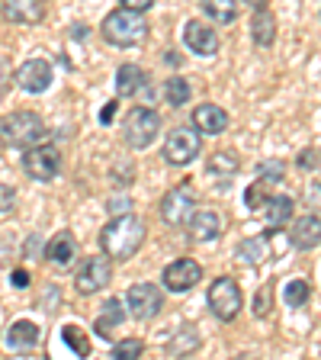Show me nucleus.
<instances>
[{
	"mask_svg": "<svg viewBox=\"0 0 321 360\" xmlns=\"http://www.w3.org/2000/svg\"><path fill=\"white\" fill-rule=\"evenodd\" d=\"M142 241H145V222L138 216H132V212L112 216L106 222V229L100 232V245H103V251L112 261H129L142 248Z\"/></svg>",
	"mask_w": 321,
	"mask_h": 360,
	"instance_id": "f257e3e1",
	"label": "nucleus"
},
{
	"mask_svg": "<svg viewBox=\"0 0 321 360\" xmlns=\"http://www.w3.org/2000/svg\"><path fill=\"white\" fill-rule=\"evenodd\" d=\"M45 139H48V129L32 110H16L0 120V142L10 148H32Z\"/></svg>",
	"mask_w": 321,
	"mask_h": 360,
	"instance_id": "f03ea898",
	"label": "nucleus"
},
{
	"mask_svg": "<svg viewBox=\"0 0 321 360\" xmlns=\"http://www.w3.org/2000/svg\"><path fill=\"white\" fill-rule=\"evenodd\" d=\"M145 36H148V22L138 10L119 7L103 20V39L116 49H135L145 42Z\"/></svg>",
	"mask_w": 321,
	"mask_h": 360,
	"instance_id": "7ed1b4c3",
	"label": "nucleus"
},
{
	"mask_svg": "<svg viewBox=\"0 0 321 360\" xmlns=\"http://www.w3.org/2000/svg\"><path fill=\"white\" fill-rule=\"evenodd\" d=\"M157 132H161V116L148 106H135L122 122V139L129 148H148L157 139Z\"/></svg>",
	"mask_w": 321,
	"mask_h": 360,
	"instance_id": "20e7f679",
	"label": "nucleus"
},
{
	"mask_svg": "<svg viewBox=\"0 0 321 360\" xmlns=\"http://www.w3.org/2000/svg\"><path fill=\"white\" fill-rule=\"evenodd\" d=\"M22 171L30 174L32 180H39V184H52L61 171V151L48 142L32 145V148H26V155H22Z\"/></svg>",
	"mask_w": 321,
	"mask_h": 360,
	"instance_id": "39448f33",
	"label": "nucleus"
},
{
	"mask_svg": "<svg viewBox=\"0 0 321 360\" xmlns=\"http://www.w3.org/2000/svg\"><path fill=\"white\" fill-rule=\"evenodd\" d=\"M112 280V257L110 255H93L77 267L74 274V290L81 296H93V292L106 290Z\"/></svg>",
	"mask_w": 321,
	"mask_h": 360,
	"instance_id": "423d86ee",
	"label": "nucleus"
},
{
	"mask_svg": "<svg viewBox=\"0 0 321 360\" xmlns=\"http://www.w3.org/2000/svg\"><path fill=\"white\" fill-rule=\"evenodd\" d=\"M202 151V142H199V132H196L193 126H180V129H173L171 135H167V142H164V161L167 165H173V167H183V165H190L196 155Z\"/></svg>",
	"mask_w": 321,
	"mask_h": 360,
	"instance_id": "0eeeda50",
	"label": "nucleus"
},
{
	"mask_svg": "<svg viewBox=\"0 0 321 360\" xmlns=\"http://www.w3.org/2000/svg\"><path fill=\"white\" fill-rule=\"evenodd\" d=\"M126 309L132 319L148 322V319L161 315V309H164V292L157 290L155 283H132L126 292Z\"/></svg>",
	"mask_w": 321,
	"mask_h": 360,
	"instance_id": "6e6552de",
	"label": "nucleus"
},
{
	"mask_svg": "<svg viewBox=\"0 0 321 360\" xmlns=\"http://www.w3.org/2000/svg\"><path fill=\"white\" fill-rule=\"evenodd\" d=\"M209 309H212V315H216L218 322H232L235 315L241 312V290H238V283H235L232 277H218L216 283L209 286Z\"/></svg>",
	"mask_w": 321,
	"mask_h": 360,
	"instance_id": "1a4fd4ad",
	"label": "nucleus"
},
{
	"mask_svg": "<svg viewBox=\"0 0 321 360\" xmlns=\"http://www.w3.org/2000/svg\"><path fill=\"white\" fill-rule=\"evenodd\" d=\"M193 202H196V193L190 184H180L173 187L171 193L161 200V219L167 225H187L193 219Z\"/></svg>",
	"mask_w": 321,
	"mask_h": 360,
	"instance_id": "9d476101",
	"label": "nucleus"
},
{
	"mask_svg": "<svg viewBox=\"0 0 321 360\" xmlns=\"http://www.w3.org/2000/svg\"><path fill=\"white\" fill-rule=\"evenodd\" d=\"M199 280H202V267L193 257H177V261L167 264L164 274H161V283L171 292H187V290H193Z\"/></svg>",
	"mask_w": 321,
	"mask_h": 360,
	"instance_id": "9b49d317",
	"label": "nucleus"
},
{
	"mask_svg": "<svg viewBox=\"0 0 321 360\" xmlns=\"http://www.w3.org/2000/svg\"><path fill=\"white\" fill-rule=\"evenodd\" d=\"M52 77H55L52 65L45 58H30L16 68V84L22 90H30V94H45V90L52 87Z\"/></svg>",
	"mask_w": 321,
	"mask_h": 360,
	"instance_id": "f8f14e48",
	"label": "nucleus"
},
{
	"mask_svg": "<svg viewBox=\"0 0 321 360\" xmlns=\"http://www.w3.org/2000/svg\"><path fill=\"white\" fill-rule=\"evenodd\" d=\"M183 42H187V49L196 55H216L218 52L216 30H212L209 22H199V20H190L187 26H183Z\"/></svg>",
	"mask_w": 321,
	"mask_h": 360,
	"instance_id": "ddd939ff",
	"label": "nucleus"
},
{
	"mask_svg": "<svg viewBox=\"0 0 321 360\" xmlns=\"http://www.w3.org/2000/svg\"><path fill=\"white\" fill-rule=\"evenodd\" d=\"M0 13L7 16V22L32 26V22H39L45 16V0H4Z\"/></svg>",
	"mask_w": 321,
	"mask_h": 360,
	"instance_id": "4468645a",
	"label": "nucleus"
},
{
	"mask_svg": "<svg viewBox=\"0 0 321 360\" xmlns=\"http://www.w3.org/2000/svg\"><path fill=\"white\" fill-rule=\"evenodd\" d=\"M190 126L199 135H218L228 129V112L216 103H202L193 110V122H190Z\"/></svg>",
	"mask_w": 321,
	"mask_h": 360,
	"instance_id": "2eb2a0df",
	"label": "nucleus"
},
{
	"mask_svg": "<svg viewBox=\"0 0 321 360\" xmlns=\"http://www.w3.org/2000/svg\"><path fill=\"white\" fill-rule=\"evenodd\" d=\"M289 241L292 248H299V251H312V248L321 245V219L318 216H302L296 219L289 232Z\"/></svg>",
	"mask_w": 321,
	"mask_h": 360,
	"instance_id": "dca6fc26",
	"label": "nucleus"
},
{
	"mask_svg": "<svg viewBox=\"0 0 321 360\" xmlns=\"http://www.w3.org/2000/svg\"><path fill=\"white\" fill-rule=\"evenodd\" d=\"M187 232L193 241H212L222 235V219H218V212H212V210L193 212V219L187 222Z\"/></svg>",
	"mask_w": 321,
	"mask_h": 360,
	"instance_id": "f3484780",
	"label": "nucleus"
},
{
	"mask_svg": "<svg viewBox=\"0 0 321 360\" xmlns=\"http://www.w3.org/2000/svg\"><path fill=\"white\" fill-rule=\"evenodd\" d=\"M126 315H129V309H126V302L122 300H106L100 319L93 322V331H97L100 338H112V331L126 322Z\"/></svg>",
	"mask_w": 321,
	"mask_h": 360,
	"instance_id": "a211bd4d",
	"label": "nucleus"
},
{
	"mask_svg": "<svg viewBox=\"0 0 321 360\" xmlns=\"http://www.w3.org/2000/svg\"><path fill=\"white\" fill-rule=\"evenodd\" d=\"M45 257L58 267H67V264H74L77 257V238L71 232H58L48 245H45Z\"/></svg>",
	"mask_w": 321,
	"mask_h": 360,
	"instance_id": "6ab92c4d",
	"label": "nucleus"
},
{
	"mask_svg": "<svg viewBox=\"0 0 321 360\" xmlns=\"http://www.w3.org/2000/svg\"><path fill=\"white\" fill-rule=\"evenodd\" d=\"M251 39H254L257 49H270L273 39H277V20L267 7H257L251 16Z\"/></svg>",
	"mask_w": 321,
	"mask_h": 360,
	"instance_id": "aec40b11",
	"label": "nucleus"
},
{
	"mask_svg": "<svg viewBox=\"0 0 321 360\" xmlns=\"http://www.w3.org/2000/svg\"><path fill=\"white\" fill-rule=\"evenodd\" d=\"M292 200L289 196H270L267 200V235H277L280 229H286L292 219Z\"/></svg>",
	"mask_w": 321,
	"mask_h": 360,
	"instance_id": "412c9836",
	"label": "nucleus"
},
{
	"mask_svg": "<svg viewBox=\"0 0 321 360\" xmlns=\"http://www.w3.org/2000/svg\"><path fill=\"white\" fill-rule=\"evenodd\" d=\"M196 347H199V328H196V325H183V328L177 331V338L167 341V357H187Z\"/></svg>",
	"mask_w": 321,
	"mask_h": 360,
	"instance_id": "4be33fe9",
	"label": "nucleus"
},
{
	"mask_svg": "<svg viewBox=\"0 0 321 360\" xmlns=\"http://www.w3.org/2000/svg\"><path fill=\"white\" fill-rule=\"evenodd\" d=\"M145 84V71L138 65H122L116 71V97H132L135 90Z\"/></svg>",
	"mask_w": 321,
	"mask_h": 360,
	"instance_id": "5701e85b",
	"label": "nucleus"
},
{
	"mask_svg": "<svg viewBox=\"0 0 321 360\" xmlns=\"http://www.w3.org/2000/svg\"><path fill=\"white\" fill-rule=\"evenodd\" d=\"M7 345L13 351H26V347H36L39 345V328L32 322H13L7 331Z\"/></svg>",
	"mask_w": 321,
	"mask_h": 360,
	"instance_id": "b1692460",
	"label": "nucleus"
},
{
	"mask_svg": "<svg viewBox=\"0 0 321 360\" xmlns=\"http://www.w3.org/2000/svg\"><path fill=\"white\" fill-rule=\"evenodd\" d=\"M202 10L216 22H235V16H238V0H202Z\"/></svg>",
	"mask_w": 321,
	"mask_h": 360,
	"instance_id": "393cba45",
	"label": "nucleus"
},
{
	"mask_svg": "<svg viewBox=\"0 0 321 360\" xmlns=\"http://www.w3.org/2000/svg\"><path fill=\"white\" fill-rule=\"evenodd\" d=\"M263 255H267V238H244L238 245V261L241 264H261Z\"/></svg>",
	"mask_w": 321,
	"mask_h": 360,
	"instance_id": "a878e982",
	"label": "nucleus"
},
{
	"mask_svg": "<svg viewBox=\"0 0 321 360\" xmlns=\"http://www.w3.org/2000/svg\"><path fill=\"white\" fill-rule=\"evenodd\" d=\"M164 100L171 106H183L190 100V84H187V77H180V75H173V77H167V84H164Z\"/></svg>",
	"mask_w": 321,
	"mask_h": 360,
	"instance_id": "bb28decb",
	"label": "nucleus"
},
{
	"mask_svg": "<svg viewBox=\"0 0 321 360\" xmlns=\"http://www.w3.org/2000/svg\"><path fill=\"white\" fill-rule=\"evenodd\" d=\"M61 338H65V345L71 347V351H74L77 357H84V354L90 351L87 338H84V331L77 328V325H65V328H61Z\"/></svg>",
	"mask_w": 321,
	"mask_h": 360,
	"instance_id": "cd10ccee",
	"label": "nucleus"
},
{
	"mask_svg": "<svg viewBox=\"0 0 321 360\" xmlns=\"http://www.w3.org/2000/svg\"><path fill=\"white\" fill-rule=\"evenodd\" d=\"M308 302V283L306 280H289L286 283V306L302 309Z\"/></svg>",
	"mask_w": 321,
	"mask_h": 360,
	"instance_id": "c85d7f7f",
	"label": "nucleus"
},
{
	"mask_svg": "<svg viewBox=\"0 0 321 360\" xmlns=\"http://www.w3.org/2000/svg\"><path fill=\"white\" fill-rule=\"evenodd\" d=\"M270 196H267V180H261L257 177L251 187L244 190V202H247V210H261L263 202H267Z\"/></svg>",
	"mask_w": 321,
	"mask_h": 360,
	"instance_id": "c756f323",
	"label": "nucleus"
},
{
	"mask_svg": "<svg viewBox=\"0 0 321 360\" xmlns=\"http://www.w3.org/2000/svg\"><path fill=\"white\" fill-rule=\"evenodd\" d=\"M251 306H254V315H257V319H267V315H270V306H273V283H263L261 290L254 292V302H251Z\"/></svg>",
	"mask_w": 321,
	"mask_h": 360,
	"instance_id": "7c9ffc66",
	"label": "nucleus"
},
{
	"mask_svg": "<svg viewBox=\"0 0 321 360\" xmlns=\"http://www.w3.org/2000/svg\"><path fill=\"white\" fill-rule=\"evenodd\" d=\"M145 345L138 341V338H129V341H119V345L112 347V357L116 360H135V357H142Z\"/></svg>",
	"mask_w": 321,
	"mask_h": 360,
	"instance_id": "2f4dec72",
	"label": "nucleus"
},
{
	"mask_svg": "<svg viewBox=\"0 0 321 360\" xmlns=\"http://www.w3.org/2000/svg\"><path fill=\"white\" fill-rule=\"evenodd\" d=\"M235 171H238V158L228 155V151H218V155L209 161V174H218V177H222V174H235Z\"/></svg>",
	"mask_w": 321,
	"mask_h": 360,
	"instance_id": "473e14b6",
	"label": "nucleus"
},
{
	"mask_svg": "<svg viewBox=\"0 0 321 360\" xmlns=\"http://www.w3.org/2000/svg\"><path fill=\"white\" fill-rule=\"evenodd\" d=\"M283 171H286V165H283V161H273V165H263V167H261V180H267V184H280V180H283Z\"/></svg>",
	"mask_w": 321,
	"mask_h": 360,
	"instance_id": "72a5a7b5",
	"label": "nucleus"
},
{
	"mask_svg": "<svg viewBox=\"0 0 321 360\" xmlns=\"http://www.w3.org/2000/svg\"><path fill=\"white\" fill-rule=\"evenodd\" d=\"M106 210H110V216H126V212H132V200L129 196H112L106 202Z\"/></svg>",
	"mask_w": 321,
	"mask_h": 360,
	"instance_id": "f704fd0d",
	"label": "nucleus"
},
{
	"mask_svg": "<svg viewBox=\"0 0 321 360\" xmlns=\"http://www.w3.org/2000/svg\"><path fill=\"white\" fill-rule=\"evenodd\" d=\"M13 202H16V190L7 187V184H0V216L13 210Z\"/></svg>",
	"mask_w": 321,
	"mask_h": 360,
	"instance_id": "c9c22d12",
	"label": "nucleus"
},
{
	"mask_svg": "<svg viewBox=\"0 0 321 360\" xmlns=\"http://www.w3.org/2000/svg\"><path fill=\"white\" fill-rule=\"evenodd\" d=\"M119 4L129 7V10H138V13H145V10L155 7V0H119Z\"/></svg>",
	"mask_w": 321,
	"mask_h": 360,
	"instance_id": "e433bc0d",
	"label": "nucleus"
},
{
	"mask_svg": "<svg viewBox=\"0 0 321 360\" xmlns=\"http://www.w3.org/2000/svg\"><path fill=\"white\" fill-rule=\"evenodd\" d=\"M10 283H13L16 290H26V286H30V274H26V270H13V277H10Z\"/></svg>",
	"mask_w": 321,
	"mask_h": 360,
	"instance_id": "4c0bfd02",
	"label": "nucleus"
},
{
	"mask_svg": "<svg viewBox=\"0 0 321 360\" xmlns=\"http://www.w3.org/2000/svg\"><path fill=\"white\" fill-rule=\"evenodd\" d=\"M116 103H119V100H110V103L103 106V112H100V122H103V126L112 120V112H116Z\"/></svg>",
	"mask_w": 321,
	"mask_h": 360,
	"instance_id": "58836bf2",
	"label": "nucleus"
},
{
	"mask_svg": "<svg viewBox=\"0 0 321 360\" xmlns=\"http://www.w3.org/2000/svg\"><path fill=\"white\" fill-rule=\"evenodd\" d=\"M36 248H42V241H39L36 235H32V238L26 241V257H39V255H36Z\"/></svg>",
	"mask_w": 321,
	"mask_h": 360,
	"instance_id": "ea45409f",
	"label": "nucleus"
},
{
	"mask_svg": "<svg viewBox=\"0 0 321 360\" xmlns=\"http://www.w3.org/2000/svg\"><path fill=\"white\" fill-rule=\"evenodd\" d=\"M7 81H10V75H7V61H0V94L7 90Z\"/></svg>",
	"mask_w": 321,
	"mask_h": 360,
	"instance_id": "a19ab883",
	"label": "nucleus"
},
{
	"mask_svg": "<svg viewBox=\"0 0 321 360\" xmlns=\"http://www.w3.org/2000/svg\"><path fill=\"white\" fill-rule=\"evenodd\" d=\"M71 36H74V39H84V36H87V30H84V26H74V30H71Z\"/></svg>",
	"mask_w": 321,
	"mask_h": 360,
	"instance_id": "79ce46f5",
	"label": "nucleus"
},
{
	"mask_svg": "<svg viewBox=\"0 0 321 360\" xmlns=\"http://www.w3.org/2000/svg\"><path fill=\"white\" fill-rule=\"evenodd\" d=\"M247 4H251V7H263V4H267V0H247Z\"/></svg>",
	"mask_w": 321,
	"mask_h": 360,
	"instance_id": "37998d69",
	"label": "nucleus"
}]
</instances>
